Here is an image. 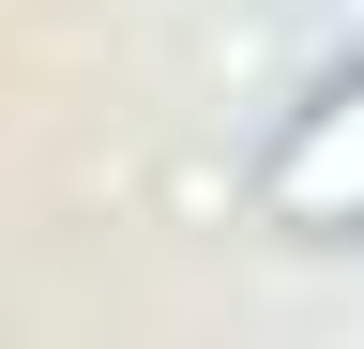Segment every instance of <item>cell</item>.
I'll return each instance as SVG.
<instances>
[{"label": "cell", "instance_id": "6da1fadb", "mask_svg": "<svg viewBox=\"0 0 364 349\" xmlns=\"http://www.w3.org/2000/svg\"><path fill=\"white\" fill-rule=\"evenodd\" d=\"M273 213H289V228H334V213H364V92H334L289 152H273Z\"/></svg>", "mask_w": 364, "mask_h": 349}]
</instances>
